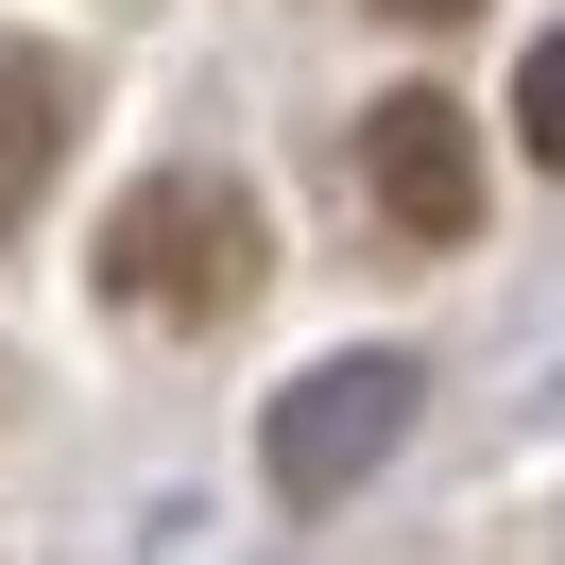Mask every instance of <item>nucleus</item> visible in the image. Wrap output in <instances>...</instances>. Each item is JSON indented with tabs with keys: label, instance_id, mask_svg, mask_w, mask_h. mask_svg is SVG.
<instances>
[{
	"label": "nucleus",
	"instance_id": "f257e3e1",
	"mask_svg": "<svg viewBox=\"0 0 565 565\" xmlns=\"http://www.w3.org/2000/svg\"><path fill=\"white\" fill-rule=\"evenodd\" d=\"M257 275H275V223H257V189L241 172H138L104 206V309L120 326H241L257 309Z\"/></svg>",
	"mask_w": 565,
	"mask_h": 565
},
{
	"label": "nucleus",
	"instance_id": "f03ea898",
	"mask_svg": "<svg viewBox=\"0 0 565 565\" xmlns=\"http://www.w3.org/2000/svg\"><path fill=\"white\" fill-rule=\"evenodd\" d=\"M412 394H428V377H412L394 343H360V360H326L309 394H275V446H257V462H275V497H291V514H326L343 480H377V446L412 428Z\"/></svg>",
	"mask_w": 565,
	"mask_h": 565
},
{
	"label": "nucleus",
	"instance_id": "7ed1b4c3",
	"mask_svg": "<svg viewBox=\"0 0 565 565\" xmlns=\"http://www.w3.org/2000/svg\"><path fill=\"white\" fill-rule=\"evenodd\" d=\"M360 189H377L394 241H480V138H462L446 86H394V104H360Z\"/></svg>",
	"mask_w": 565,
	"mask_h": 565
},
{
	"label": "nucleus",
	"instance_id": "20e7f679",
	"mask_svg": "<svg viewBox=\"0 0 565 565\" xmlns=\"http://www.w3.org/2000/svg\"><path fill=\"white\" fill-rule=\"evenodd\" d=\"M70 120H86L70 52H35V35H0V241L35 223V189H52V172H70Z\"/></svg>",
	"mask_w": 565,
	"mask_h": 565
},
{
	"label": "nucleus",
	"instance_id": "39448f33",
	"mask_svg": "<svg viewBox=\"0 0 565 565\" xmlns=\"http://www.w3.org/2000/svg\"><path fill=\"white\" fill-rule=\"evenodd\" d=\"M514 138H531V154H548V172H565V35H548V52H531V70H514Z\"/></svg>",
	"mask_w": 565,
	"mask_h": 565
},
{
	"label": "nucleus",
	"instance_id": "423d86ee",
	"mask_svg": "<svg viewBox=\"0 0 565 565\" xmlns=\"http://www.w3.org/2000/svg\"><path fill=\"white\" fill-rule=\"evenodd\" d=\"M394 35H462V18H480V0H377Z\"/></svg>",
	"mask_w": 565,
	"mask_h": 565
}]
</instances>
